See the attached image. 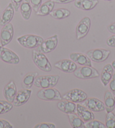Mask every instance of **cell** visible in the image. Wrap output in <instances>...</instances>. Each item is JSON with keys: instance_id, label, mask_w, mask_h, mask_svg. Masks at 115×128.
<instances>
[{"instance_id": "cell-30", "label": "cell", "mask_w": 115, "mask_h": 128, "mask_svg": "<svg viewBox=\"0 0 115 128\" xmlns=\"http://www.w3.org/2000/svg\"><path fill=\"white\" fill-rule=\"evenodd\" d=\"M85 128H105L106 125L100 121L96 120H92L85 123Z\"/></svg>"}, {"instance_id": "cell-12", "label": "cell", "mask_w": 115, "mask_h": 128, "mask_svg": "<svg viewBox=\"0 0 115 128\" xmlns=\"http://www.w3.org/2000/svg\"><path fill=\"white\" fill-rule=\"evenodd\" d=\"M82 104L92 112H99L105 110V106L104 103L96 98H87L83 102Z\"/></svg>"}, {"instance_id": "cell-7", "label": "cell", "mask_w": 115, "mask_h": 128, "mask_svg": "<svg viewBox=\"0 0 115 128\" xmlns=\"http://www.w3.org/2000/svg\"><path fill=\"white\" fill-rule=\"evenodd\" d=\"M88 98V95L83 90L74 89L63 95V99L71 101L74 103H82Z\"/></svg>"}, {"instance_id": "cell-19", "label": "cell", "mask_w": 115, "mask_h": 128, "mask_svg": "<svg viewBox=\"0 0 115 128\" xmlns=\"http://www.w3.org/2000/svg\"><path fill=\"white\" fill-rule=\"evenodd\" d=\"M14 8L12 3L8 4L0 18V26L4 27L12 21L14 15Z\"/></svg>"}, {"instance_id": "cell-5", "label": "cell", "mask_w": 115, "mask_h": 128, "mask_svg": "<svg viewBox=\"0 0 115 128\" xmlns=\"http://www.w3.org/2000/svg\"><path fill=\"white\" fill-rule=\"evenodd\" d=\"M74 74L76 78L82 80L96 78L100 76L99 73L96 68L87 66L77 68Z\"/></svg>"}, {"instance_id": "cell-6", "label": "cell", "mask_w": 115, "mask_h": 128, "mask_svg": "<svg viewBox=\"0 0 115 128\" xmlns=\"http://www.w3.org/2000/svg\"><path fill=\"white\" fill-rule=\"evenodd\" d=\"M0 59L6 63L14 65L18 64L20 62L19 56L5 46L0 48Z\"/></svg>"}, {"instance_id": "cell-14", "label": "cell", "mask_w": 115, "mask_h": 128, "mask_svg": "<svg viewBox=\"0 0 115 128\" xmlns=\"http://www.w3.org/2000/svg\"><path fill=\"white\" fill-rule=\"evenodd\" d=\"M54 67L65 73H74L77 68L76 63L69 59H63L56 62Z\"/></svg>"}, {"instance_id": "cell-17", "label": "cell", "mask_w": 115, "mask_h": 128, "mask_svg": "<svg viewBox=\"0 0 115 128\" xmlns=\"http://www.w3.org/2000/svg\"><path fill=\"white\" fill-rule=\"evenodd\" d=\"M70 57L72 61L79 65L92 67L91 59L87 55L80 52H72L70 54Z\"/></svg>"}, {"instance_id": "cell-28", "label": "cell", "mask_w": 115, "mask_h": 128, "mask_svg": "<svg viewBox=\"0 0 115 128\" xmlns=\"http://www.w3.org/2000/svg\"><path fill=\"white\" fill-rule=\"evenodd\" d=\"M13 104L7 100H0V114L8 113L12 109Z\"/></svg>"}, {"instance_id": "cell-29", "label": "cell", "mask_w": 115, "mask_h": 128, "mask_svg": "<svg viewBox=\"0 0 115 128\" xmlns=\"http://www.w3.org/2000/svg\"><path fill=\"white\" fill-rule=\"evenodd\" d=\"M106 126L108 128H115V114L114 112H107L106 117Z\"/></svg>"}, {"instance_id": "cell-15", "label": "cell", "mask_w": 115, "mask_h": 128, "mask_svg": "<svg viewBox=\"0 0 115 128\" xmlns=\"http://www.w3.org/2000/svg\"><path fill=\"white\" fill-rule=\"evenodd\" d=\"M57 107L60 111L67 114H76L77 104L71 101L63 99L57 103Z\"/></svg>"}, {"instance_id": "cell-36", "label": "cell", "mask_w": 115, "mask_h": 128, "mask_svg": "<svg viewBox=\"0 0 115 128\" xmlns=\"http://www.w3.org/2000/svg\"><path fill=\"white\" fill-rule=\"evenodd\" d=\"M107 45L111 48H115V34L110 37L106 41Z\"/></svg>"}, {"instance_id": "cell-35", "label": "cell", "mask_w": 115, "mask_h": 128, "mask_svg": "<svg viewBox=\"0 0 115 128\" xmlns=\"http://www.w3.org/2000/svg\"><path fill=\"white\" fill-rule=\"evenodd\" d=\"M23 0H11V3L12 4L15 12H18L20 8L21 4Z\"/></svg>"}, {"instance_id": "cell-11", "label": "cell", "mask_w": 115, "mask_h": 128, "mask_svg": "<svg viewBox=\"0 0 115 128\" xmlns=\"http://www.w3.org/2000/svg\"><path fill=\"white\" fill-rule=\"evenodd\" d=\"M14 37V27L12 23L4 26L0 32V41L2 46H5L9 44Z\"/></svg>"}, {"instance_id": "cell-24", "label": "cell", "mask_w": 115, "mask_h": 128, "mask_svg": "<svg viewBox=\"0 0 115 128\" xmlns=\"http://www.w3.org/2000/svg\"><path fill=\"white\" fill-rule=\"evenodd\" d=\"M55 2L52 1V0L46 1L45 3L41 4L40 7L36 12V14L38 16H46L50 13L53 10L54 8Z\"/></svg>"}, {"instance_id": "cell-9", "label": "cell", "mask_w": 115, "mask_h": 128, "mask_svg": "<svg viewBox=\"0 0 115 128\" xmlns=\"http://www.w3.org/2000/svg\"><path fill=\"white\" fill-rule=\"evenodd\" d=\"M58 44V35L55 34L44 40L43 42L38 48H37V50L44 54L49 53L56 48Z\"/></svg>"}, {"instance_id": "cell-1", "label": "cell", "mask_w": 115, "mask_h": 128, "mask_svg": "<svg viewBox=\"0 0 115 128\" xmlns=\"http://www.w3.org/2000/svg\"><path fill=\"white\" fill-rule=\"evenodd\" d=\"M60 78L59 75H45L37 76L34 85L40 89L54 88L58 82Z\"/></svg>"}, {"instance_id": "cell-8", "label": "cell", "mask_w": 115, "mask_h": 128, "mask_svg": "<svg viewBox=\"0 0 115 128\" xmlns=\"http://www.w3.org/2000/svg\"><path fill=\"white\" fill-rule=\"evenodd\" d=\"M110 54V51L104 48H96L86 52V55L92 61L101 63L107 60Z\"/></svg>"}, {"instance_id": "cell-2", "label": "cell", "mask_w": 115, "mask_h": 128, "mask_svg": "<svg viewBox=\"0 0 115 128\" xmlns=\"http://www.w3.org/2000/svg\"><path fill=\"white\" fill-rule=\"evenodd\" d=\"M44 41L42 37L34 34L24 35L17 38V41L20 45L27 48H38Z\"/></svg>"}, {"instance_id": "cell-32", "label": "cell", "mask_w": 115, "mask_h": 128, "mask_svg": "<svg viewBox=\"0 0 115 128\" xmlns=\"http://www.w3.org/2000/svg\"><path fill=\"white\" fill-rule=\"evenodd\" d=\"M34 128H55L56 125L54 124L48 123V122H43L40 123L34 126Z\"/></svg>"}, {"instance_id": "cell-40", "label": "cell", "mask_w": 115, "mask_h": 128, "mask_svg": "<svg viewBox=\"0 0 115 128\" xmlns=\"http://www.w3.org/2000/svg\"><path fill=\"white\" fill-rule=\"evenodd\" d=\"M103 1H113V0H103Z\"/></svg>"}, {"instance_id": "cell-21", "label": "cell", "mask_w": 115, "mask_h": 128, "mask_svg": "<svg viewBox=\"0 0 115 128\" xmlns=\"http://www.w3.org/2000/svg\"><path fill=\"white\" fill-rule=\"evenodd\" d=\"M98 3V0H74V5L79 9L89 11L93 9Z\"/></svg>"}, {"instance_id": "cell-4", "label": "cell", "mask_w": 115, "mask_h": 128, "mask_svg": "<svg viewBox=\"0 0 115 128\" xmlns=\"http://www.w3.org/2000/svg\"><path fill=\"white\" fill-rule=\"evenodd\" d=\"M37 96L45 101H60L63 99L60 92L54 88L41 89L37 92Z\"/></svg>"}, {"instance_id": "cell-26", "label": "cell", "mask_w": 115, "mask_h": 128, "mask_svg": "<svg viewBox=\"0 0 115 128\" xmlns=\"http://www.w3.org/2000/svg\"><path fill=\"white\" fill-rule=\"evenodd\" d=\"M49 15L55 19H63L69 16L70 15V12L69 10L66 8H59L52 11Z\"/></svg>"}, {"instance_id": "cell-20", "label": "cell", "mask_w": 115, "mask_h": 128, "mask_svg": "<svg viewBox=\"0 0 115 128\" xmlns=\"http://www.w3.org/2000/svg\"><path fill=\"white\" fill-rule=\"evenodd\" d=\"M114 69L112 64H107L103 67L100 77L101 82L104 86H106L110 83L114 75Z\"/></svg>"}, {"instance_id": "cell-38", "label": "cell", "mask_w": 115, "mask_h": 128, "mask_svg": "<svg viewBox=\"0 0 115 128\" xmlns=\"http://www.w3.org/2000/svg\"><path fill=\"white\" fill-rule=\"evenodd\" d=\"M107 28L108 30H109V32L115 34V22L112 24H110V25L108 26Z\"/></svg>"}, {"instance_id": "cell-23", "label": "cell", "mask_w": 115, "mask_h": 128, "mask_svg": "<svg viewBox=\"0 0 115 128\" xmlns=\"http://www.w3.org/2000/svg\"><path fill=\"white\" fill-rule=\"evenodd\" d=\"M32 9V8L30 0H23L20 6V11L24 19H30L31 16Z\"/></svg>"}, {"instance_id": "cell-41", "label": "cell", "mask_w": 115, "mask_h": 128, "mask_svg": "<svg viewBox=\"0 0 115 128\" xmlns=\"http://www.w3.org/2000/svg\"><path fill=\"white\" fill-rule=\"evenodd\" d=\"M2 44H1V41H0V48H1V47H2Z\"/></svg>"}, {"instance_id": "cell-27", "label": "cell", "mask_w": 115, "mask_h": 128, "mask_svg": "<svg viewBox=\"0 0 115 128\" xmlns=\"http://www.w3.org/2000/svg\"><path fill=\"white\" fill-rule=\"evenodd\" d=\"M68 118L71 126L74 128H85V122L76 114H68Z\"/></svg>"}, {"instance_id": "cell-25", "label": "cell", "mask_w": 115, "mask_h": 128, "mask_svg": "<svg viewBox=\"0 0 115 128\" xmlns=\"http://www.w3.org/2000/svg\"><path fill=\"white\" fill-rule=\"evenodd\" d=\"M38 76V73L37 72H30L26 74L23 80L22 85L24 89H30V88L34 85V80Z\"/></svg>"}, {"instance_id": "cell-18", "label": "cell", "mask_w": 115, "mask_h": 128, "mask_svg": "<svg viewBox=\"0 0 115 128\" xmlns=\"http://www.w3.org/2000/svg\"><path fill=\"white\" fill-rule=\"evenodd\" d=\"M76 114L84 122H88L95 118V115L93 112L85 106L80 104H77Z\"/></svg>"}, {"instance_id": "cell-13", "label": "cell", "mask_w": 115, "mask_h": 128, "mask_svg": "<svg viewBox=\"0 0 115 128\" xmlns=\"http://www.w3.org/2000/svg\"><path fill=\"white\" fill-rule=\"evenodd\" d=\"M32 90L30 89H22L16 93L12 104L15 107H20L24 105L30 99L32 94Z\"/></svg>"}, {"instance_id": "cell-34", "label": "cell", "mask_w": 115, "mask_h": 128, "mask_svg": "<svg viewBox=\"0 0 115 128\" xmlns=\"http://www.w3.org/2000/svg\"><path fill=\"white\" fill-rule=\"evenodd\" d=\"M13 126L11 124L6 120L0 119V128H12Z\"/></svg>"}, {"instance_id": "cell-22", "label": "cell", "mask_w": 115, "mask_h": 128, "mask_svg": "<svg viewBox=\"0 0 115 128\" xmlns=\"http://www.w3.org/2000/svg\"><path fill=\"white\" fill-rule=\"evenodd\" d=\"M104 104L107 112H112L115 108V96L110 91H107L104 97Z\"/></svg>"}, {"instance_id": "cell-39", "label": "cell", "mask_w": 115, "mask_h": 128, "mask_svg": "<svg viewBox=\"0 0 115 128\" xmlns=\"http://www.w3.org/2000/svg\"><path fill=\"white\" fill-rule=\"evenodd\" d=\"M112 66L113 68H114V69L115 70V60L114 61H113V62L112 63Z\"/></svg>"}, {"instance_id": "cell-37", "label": "cell", "mask_w": 115, "mask_h": 128, "mask_svg": "<svg viewBox=\"0 0 115 128\" xmlns=\"http://www.w3.org/2000/svg\"><path fill=\"white\" fill-rule=\"evenodd\" d=\"M52 1L55 3L60 4H66L71 2L72 1H74V0H52Z\"/></svg>"}, {"instance_id": "cell-16", "label": "cell", "mask_w": 115, "mask_h": 128, "mask_svg": "<svg viewBox=\"0 0 115 128\" xmlns=\"http://www.w3.org/2000/svg\"><path fill=\"white\" fill-rule=\"evenodd\" d=\"M4 96L6 100L12 103L17 93V88L14 81H11L4 89Z\"/></svg>"}, {"instance_id": "cell-31", "label": "cell", "mask_w": 115, "mask_h": 128, "mask_svg": "<svg viewBox=\"0 0 115 128\" xmlns=\"http://www.w3.org/2000/svg\"><path fill=\"white\" fill-rule=\"evenodd\" d=\"M30 2L32 9L36 12L41 5L42 0H30Z\"/></svg>"}, {"instance_id": "cell-33", "label": "cell", "mask_w": 115, "mask_h": 128, "mask_svg": "<svg viewBox=\"0 0 115 128\" xmlns=\"http://www.w3.org/2000/svg\"><path fill=\"white\" fill-rule=\"evenodd\" d=\"M109 84L110 89L112 92V94H114V96H115V74H114V75H113L112 78Z\"/></svg>"}, {"instance_id": "cell-10", "label": "cell", "mask_w": 115, "mask_h": 128, "mask_svg": "<svg viewBox=\"0 0 115 128\" xmlns=\"http://www.w3.org/2000/svg\"><path fill=\"white\" fill-rule=\"evenodd\" d=\"M90 26H91L90 19L88 16L84 18L77 24L76 28L77 39L81 40L84 38L89 33Z\"/></svg>"}, {"instance_id": "cell-3", "label": "cell", "mask_w": 115, "mask_h": 128, "mask_svg": "<svg viewBox=\"0 0 115 128\" xmlns=\"http://www.w3.org/2000/svg\"><path fill=\"white\" fill-rule=\"evenodd\" d=\"M32 58L34 62L40 70L45 72H50L52 66L45 54L34 50L32 52Z\"/></svg>"}]
</instances>
